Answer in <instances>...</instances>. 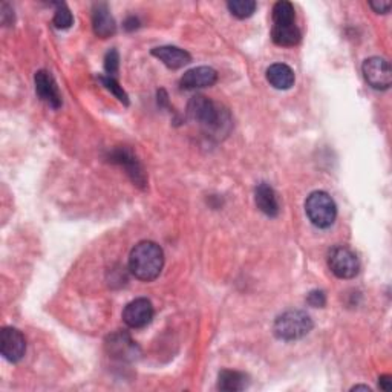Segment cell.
Returning a JSON list of instances; mask_svg holds the SVG:
<instances>
[{"mask_svg": "<svg viewBox=\"0 0 392 392\" xmlns=\"http://www.w3.org/2000/svg\"><path fill=\"white\" fill-rule=\"evenodd\" d=\"M164 267V251L152 241H143L132 248L129 270L136 279L151 282L160 276Z\"/></svg>", "mask_w": 392, "mask_h": 392, "instance_id": "1", "label": "cell"}, {"mask_svg": "<svg viewBox=\"0 0 392 392\" xmlns=\"http://www.w3.org/2000/svg\"><path fill=\"white\" fill-rule=\"evenodd\" d=\"M190 119L196 121L207 132L221 134L230 126L228 114L222 111L216 103L208 100L204 95H196L189 103Z\"/></svg>", "mask_w": 392, "mask_h": 392, "instance_id": "2", "label": "cell"}, {"mask_svg": "<svg viewBox=\"0 0 392 392\" xmlns=\"http://www.w3.org/2000/svg\"><path fill=\"white\" fill-rule=\"evenodd\" d=\"M313 319L305 311L290 310L282 313L276 321H274V334L281 341H299V338L310 334L313 330Z\"/></svg>", "mask_w": 392, "mask_h": 392, "instance_id": "3", "label": "cell"}, {"mask_svg": "<svg viewBox=\"0 0 392 392\" xmlns=\"http://www.w3.org/2000/svg\"><path fill=\"white\" fill-rule=\"evenodd\" d=\"M306 216L311 224L319 228H328L334 224L337 216V206L334 199L322 190L313 192L305 201Z\"/></svg>", "mask_w": 392, "mask_h": 392, "instance_id": "4", "label": "cell"}, {"mask_svg": "<svg viewBox=\"0 0 392 392\" xmlns=\"http://www.w3.org/2000/svg\"><path fill=\"white\" fill-rule=\"evenodd\" d=\"M328 267L338 279H353L358 274L360 262L351 248L338 246L328 254Z\"/></svg>", "mask_w": 392, "mask_h": 392, "instance_id": "5", "label": "cell"}, {"mask_svg": "<svg viewBox=\"0 0 392 392\" xmlns=\"http://www.w3.org/2000/svg\"><path fill=\"white\" fill-rule=\"evenodd\" d=\"M363 77L371 88L377 91L389 89L392 83V71L389 63L381 57H371L363 61Z\"/></svg>", "mask_w": 392, "mask_h": 392, "instance_id": "6", "label": "cell"}, {"mask_svg": "<svg viewBox=\"0 0 392 392\" xmlns=\"http://www.w3.org/2000/svg\"><path fill=\"white\" fill-rule=\"evenodd\" d=\"M0 353L11 363H17L26 353L25 336L17 328L4 326L0 331Z\"/></svg>", "mask_w": 392, "mask_h": 392, "instance_id": "7", "label": "cell"}, {"mask_svg": "<svg viewBox=\"0 0 392 392\" xmlns=\"http://www.w3.org/2000/svg\"><path fill=\"white\" fill-rule=\"evenodd\" d=\"M154 305L149 299H135L126 305V308L123 311V321L129 328H144L149 325L154 319Z\"/></svg>", "mask_w": 392, "mask_h": 392, "instance_id": "8", "label": "cell"}, {"mask_svg": "<svg viewBox=\"0 0 392 392\" xmlns=\"http://www.w3.org/2000/svg\"><path fill=\"white\" fill-rule=\"evenodd\" d=\"M36 92L41 101H45L49 108L59 109L61 106V95L54 77L48 71H39L34 77Z\"/></svg>", "mask_w": 392, "mask_h": 392, "instance_id": "9", "label": "cell"}, {"mask_svg": "<svg viewBox=\"0 0 392 392\" xmlns=\"http://www.w3.org/2000/svg\"><path fill=\"white\" fill-rule=\"evenodd\" d=\"M218 81V74L213 68L208 66H199L187 71L184 76L179 80V84L184 89H201V88H210Z\"/></svg>", "mask_w": 392, "mask_h": 392, "instance_id": "10", "label": "cell"}, {"mask_svg": "<svg viewBox=\"0 0 392 392\" xmlns=\"http://www.w3.org/2000/svg\"><path fill=\"white\" fill-rule=\"evenodd\" d=\"M92 26H94L95 36L100 39H108L115 34L116 25L108 5L104 4L95 5L94 14H92Z\"/></svg>", "mask_w": 392, "mask_h": 392, "instance_id": "11", "label": "cell"}, {"mask_svg": "<svg viewBox=\"0 0 392 392\" xmlns=\"http://www.w3.org/2000/svg\"><path fill=\"white\" fill-rule=\"evenodd\" d=\"M106 348L112 357L121 360H134L136 354V345L132 338L124 333H115L109 336Z\"/></svg>", "mask_w": 392, "mask_h": 392, "instance_id": "12", "label": "cell"}, {"mask_svg": "<svg viewBox=\"0 0 392 392\" xmlns=\"http://www.w3.org/2000/svg\"><path fill=\"white\" fill-rule=\"evenodd\" d=\"M254 201H256V206L263 215H267L270 218H276L279 215L281 207H279L276 192H274L273 187L268 186L267 183H261L256 187Z\"/></svg>", "mask_w": 392, "mask_h": 392, "instance_id": "13", "label": "cell"}, {"mask_svg": "<svg viewBox=\"0 0 392 392\" xmlns=\"http://www.w3.org/2000/svg\"><path fill=\"white\" fill-rule=\"evenodd\" d=\"M152 56L160 59L167 68L179 69L192 61V56L187 51L176 46H160L152 49Z\"/></svg>", "mask_w": 392, "mask_h": 392, "instance_id": "14", "label": "cell"}, {"mask_svg": "<svg viewBox=\"0 0 392 392\" xmlns=\"http://www.w3.org/2000/svg\"><path fill=\"white\" fill-rule=\"evenodd\" d=\"M267 80L274 89L279 91H287L290 89L294 81V71L288 66L283 65V63H274L267 69Z\"/></svg>", "mask_w": 392, "mask_h": 392, "instance_id": "15", "label": "cell"}, {"mask_svg": "<svg viewBox=\"0 0 392 392\" xmlns=\"http://www.w3.org/2000/svg\"><path fill=\"white\" fill-rule=\"evenodd\" d=\"M248 376L239 373V371H230L224 369L219 373L218 377V389L221 391H227V392H236V391H243L248 388Z\"/></svg>", "mask_w": 392, "mask_h": 392, "instance_id": "16", "label": "cell"}, {"mask_svg": "<svg viewBox=\"0 0 392 392\" xmlns=\"http://www.w3.org/2000/svg\"><path fill=\"white\" fill-rule=\"evenodd\" d=\"M301 29L296 24L291 25H273L271 39L278 46H294L301 41Z\"/></svg>", "mask_w": 392, "mask_h": 392, "instance_id": "17", "label": "cell"}, {"mask_svg": "<svg viewBox=\"0 0 392 392\" xmlns=\"http://www.w3.org/2000/svg\"><path fill=\"white\" fill-rule=\"evenodd\" d=\"M112 161L123 166L127 174L132 176L136 184H144V175L141 171V166L136 161V158L126 149H119L112 154Z\"/></svg>", "mask_w": 392, "mask_h": 392, "instance_id": "18", "label": "cell"}, {"mask_svg": "<svg viewBox=\"0 0 392 392\" xmlns=\"http://www.w3.org/2000/svg\"><path fill=\"white\" fill-rule=\"evenodd\" d=\"M296 24V11L290 2L281 0L273 6V25H291Z\"/></svg>", "mask_w": 392, "mask_h": 392, "instance_id": "19", "label": "cell"}, {"mask_svg": "<svg viewBox=\"0 0 392 392\" xmlns=\"http://www.w3.org/2000/svg\"><path fill=\"white\" fill-rule=\"evenodd\" d=\"M256 2H253V0H231L227 4L228 11L238 19H247L253 16V13L256 11Z\"/></svg>", "mask_w": 392, "mask_h": 392, "instance_id": "20", "label": "cell"}, {"mask_svg": "<svg viewBox=\"0 0 392 392\" xmlns=\"http://www.w3.org/2000/svg\"><path fill=\"white\" fill-rule=\"evenodd\" d=\"M56 6H57L56 14H54V19H52L56 28L59 29L71 28L74 24V17H72V13L69 11V8L65 4H57Z\"/></svg>", "mask_w": 392, "mask_h": 392, "instance_id": "21", "label": "cell"}, {"mask_svg": "<svg viewBox=\"0 0 392 392\" xmlns=\"http://www.w3.org/2000/svg\"><path fill=\"white\" fill-rule=\"evenodd\" d=\"M100 81L103 83V86L106 89H109L116 99H119L121 103L124 104H129V99H127V94L123 91V88L119 84V81H116L114 77L108 76V77H100Z\"/></svg>", "mask_w": 392, "mask_h": 392, "instance_id": "22", "label": "cell"}, {"mask_svg": "<svg viewBox=\"0 0 392 392\" xmlns=\"http://www.w3.org/2000/svg\"><path fill=\"white\" fill-rule=\"evenodd\" d=\"M119 66H120L119 52L115 49H111L104 57V69L108 72V76L114 77V74H116V71H119Z\"/></svg>", "mask_w": 392, "mask_h": 392, "instance_id": "23", "label": "cell"}, {"mask_svg": "<svg viewBox=\"0 0 392 392\" xmlns=\"http://www.w3.org/2000/svg\"><path fill=\"white\" fill-rule=\"evenodd\" d=\"M306 303L314 306V308H323L326 303V296L321 290H314L308 296H306Z\"/></svg>", "mask_w": 392, "mask_h": 392, "instance_id": "24", "label": "cell"}, {"mask_svg": "<svg viewBox=\"0 0 392 392\" xmlns=\"http://www.w3.org/2000/svg\"><path fill=\"white\" fill-rule=\"evenodd\" d=\"M369 6L373 8L374 11L378 13V14H386V13H389L392 4L391 2H381V0H380V2H369Z\"/></svg>", "mask_w": 392, "mask_h": 392, "instance_id": "25", "label": "cell"}, {"mask_svg": "<svg viewBox=\"0 0 392 392\" xmlns=\"http://www.w3.org/2000/svg\"><path fill=\"white\" fill-rule=\"evenodd\" d=\"M378 386H380V389L389 392L392 389V377L391 376H381L378 378Z\"/></svg>", "mask_w": 392, "mask_h": 392, "instance_id": "26", "label": "cell"}, {"mask_svg": "<svg viewBox=\"0 0 392 392\" xmlns=\"http://www.w3.org/2000/svg\"><path fill=\"white\" fill-rule=\"evenodd\" d=\"M356 389H365V391H368V392L371 391V389H369L368 386H362V385H358V386H354V388H353L351 391H356Z\"/></svg>", "mask_w": 392, "mask_h": 392, "instance_id": "27", "label": "cell"}]
</instances>
